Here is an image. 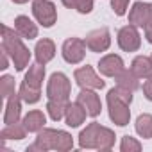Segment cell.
I'll use <instances>...</instances> for the list:
<instances>
[{
  "instance_id": "9c48e42d",
  "label": "cell",
  "mask_w": 152,
  "mask_h": 152,
  "mask_svg": "<svg viewBox=\"0 0 152 152\" xmlns=\"http://www.w3.org/2000/svg\"><path fill=\"white\" fill-rule=\"evenodd\" d=\"M84 41H86V47L91 52H106L111 45V34L106 27H100V29H95V31L88 32Z\"/></svg>"
},
{
  "instance_id": "7402d4cb",
  "label": "cell",
  "mask_w": 152,
  "mask_h": 152,
  "mask_svg": "<svg viewBox=\"0 0 152 152\" xmlns=\"http://www.w3.org/2000/svg\"><path fill=\"white\" fill-rule=\"evenodd\" d=\"M136 132L141 138H145V140L152 138V115L143 113V115L138 116V120H136Z\"/></svg>"
},
{
  "instance_id": "6da1fadb",
  "label": "cell",
  "mask_w": 152,
  "mask_h": 152,
  "mask_svg": "<svg viewBox=\"0 0 152 152\" xmlns=\"http://www.w3.org/2000/svg\"><path fill=\"white\" fill-rule=\"evenodd\" d=\"M22 39L23 38L15 29H9L7 25H2V48L9 54V57L15 63V68L18 72L25 70L29 66V61H31V52L23 45Z\"/></svg>"
},
{
  "instance_id": "ffe728a7",
  "label": "cell",
  "mask_w": 152,
  "mask_h": 152,
  "mask_svg": "<svg viewBox=\"0 0 152 152\" xmlns=\"http://www.w3.org/2000/svg\"><path fill=\"white\" fill-rule=\"evenodd\" d=\"M138 79H147L148 75L152 73V59L145 57V56H138L132 59L131 68H129Z\"/></svg>"
},
{
  "instance_id": "7c38bea8",
  "label": "cell",
  "mask_w": 152,
  "mask_h": 152,
  "mask_svg": "<svg viewBox=\"0 0 152 152\" xmlns=\"http://www.w3.org/2000/svg\"><path fill=\"white\" fill-rule=\"evenodd\" d=\"M102 132V125L97 122H91L86 129L79 134V147L81 148H99V138Z\"/></svg>"
},
{
  "instance_id": "ac0fdd59",
  "label": "cell",
  "mask_w": 152,
  "mask_h": 152,
  "mask_svg": "<svg viewBox=\"0 0 152 152\" xmlns=\"http://www.w3.org/2000/svg\"><path fill=\"white\" fill-rule=\"evenodd\" d=\"M27 129V132H39L41 129H45V124H47V118L43 115V111L39 109H32L29 111L25 116H23V122H22Z\"/></svg>"
},
{
  "instance_id": "30bf717a",
  "label": "cell",
  "mask_w": 152,
  "mask_h": 152,
  "mask_svg": "<svg viewBox=\"0 0 152 152\" xmlns=\"http://www.w3.org/2000/svg\"><path fill=\"white\" fill-rule=\"evenodd\" d=\"M77 102L86 109L88 116H91V118L99 116L102 111V102H100V97L95 93V90L81 88V93L77 95Z\"/></svg>"
},
{
  "instance_id": "d6986e66",
  "label": "cell",
  "mask_w": 152,
  "mask_h": 152,
  "mask_svg": "<svg viewBox=\"0 0 152 152\" xmlns=\"http://www.w3.org/2000/svg\"><path fill=\"white\" fill-rule=\"evenodd\" d=\"M43 79H45V64H32L29 66V72L25 73V79L23 83L34 90H41V84H43Z\"/></svg>"
},
{
  "instance_id": "4fadbf2b",
  "label": "cell",
  "mask_w": 152,
  "mask_h": 152,
  "mask_svg": "<svg viewBox=\"0 0 152 152\" xmlns=\"http://www.w3.org/2000/svg\"><path fill=\"white\" fill-rule=\"evenodd\" d=\"M150 9H152V4H145V2L132 4V9L129 11V23L145 29L150 18Z\"/></svg>"
},
{
  "instance_id": "cb8c5ba5",
  "label": "cell",
  "mask_w": 152,
  "mask_h": 152,
  "mask_svg": "<svg viewBox=\"0 0 152 152\" xmlns=\"http://www.w3.org/2000/svg\"><path fill=\"white\" fill-rule=\"evenodd\" d=\"M63 6L79 11L81 15H88L93 11V0H61Z\"/></svg>"
},
{
  "instance_id": "5b68a950",
  "label": "cell",
  "mask_w": 152,
  "mask_h": 152,
  "mask_svg": "<svg viewBox=\"0 0 152 152\" xmlns=\"http://www.w3.org/2000/svg\"><path fill=\"white\" fill-rule=\"evenodd\" d=\"M86 41L81 38H68L63 43V59L70 64H79L86 56Z\"/></svg>"
},
{
  "instance_id": "ba28073f",
  "label": "cell",
  "mask_w": 152,
  "mask_h": 152,
  "mask_svg": "<svg viewBox=\"0 0 152 152\" xmlns=\"http://www.w3.org/2000/svg\"><path fill=\"white\" fill-rule=\"evenodd\" d=\"M116 41L120 45L122 50L125 52H136L141 45V36L138 32V27L136 25H125L118 31V36H116Z\"/></svg>"
},
{
  "instance_id": "4dcf8cb0",
  "label": "cell",
  "mask_w": 152,
  "mask_h": 152,
  "mask_svg": "<svg viewBox=\"0 0 152 152\" xmlns=\"http://www.w3.org/2000/svg\"><path fill=\"white\" fill-rule=\"evenodd\" d=\"M9 64V54L2 48V52H0V70H6Z\"/></svg>"
},
{
  "instance_id": "d4e9b609",
  "label": "cell",
  "mask_w": 152,
  "mask_h": 152,
  "mask_svg": "<svg viewBox=\"0 0 152 152\" xmlns=\"http://www.w3.org/2000/svg\"><path fill=\"white\" fill-rule=\"evenodd\" d=\"M66 104L68 102H59V100H48L47 102V111L48 116L54 122H59L61 118H64V111H66Z\"/></svg>"
},
{
  "instance_id": "83f0119b",
  "label": "cell",
  "mask_w": 152,
  "mask_h": 152,
  "mask_svg": "<svg viewBox=\"0 0 152 152\" xmlns=\"http://www.w3.org/2000/svg\"><path fill=\"white\" fill-rule=\"evenodd\" d=\"M120 150L122 152H140L141 150V143L132 138V136H124L122 143H120Z\"/></svg>"
},
{
  "instance_id": "7a4b0ae2",
  "label": "cell",
  "mask_w": 152,
  "mask_h": 152,
  "mask_svg": "<svg viewBox=\"0 0 152 152\" xmlns=\"http://www.w3.org/2000/svg\"><path fill=\"white\" fill-rule=\"evenodd\" d=\"M73 147V138L72 134H68L66 131H57V129H41L38 132V138L32 145H29V152L32 150H39V152H47V150H59V152H66L72 150Z\"/></svg>"
},
{
  "instance_id": "e575fe53",
  "label": "cell",
  "mask_w": 152,
  "mask_h": 152,
  "mask_svg": "<svg viewBox=\"0 0 152 152\" xmlns=\"http://www.w3.org/2000/svg\"><path fill=\"white\" fill-rule=\"evenodd\" d=\"M150 59H152V54H150Z\"/></svg>"
},
{
  "instance_id": "d6a6232c",
  "label": "cell",
  "mask_w": 152,
  "mask_h": 152,
  "mask_svg": "<svg viewBox=\"0 0 152 152\" xmlns=\"http://www.w3.org/2000/svg\"><path fill=\"white\" fill-rule=\"evenodd\" d=\"M15 4H25V2H29V0H13Z\"/></svg>"
},
{
  "instance_id": "1f68e13d",
  "label": "cell",
  "mask_w": 152,
  "mask_h": 152,
  "mask_svg": "<svg viewBox=\"0 0 152 152\" xmlns=\"http://www.w3.org/2000/svg\"><path fill=\"white\" fill-rule=\"evenodd\" d=\"M145 38L148 43H152V25H147L145 27Z\"/></svg>"
},
{
  "instance_id": "e0dca14e",
  "label": "cell",
  "mask_w": 152,
  "mask_h": 152,
  "mask_svg": "<svg viewBox=\"0 0 152 152\" xmlns=\"http://www.w3.org/2000/svg\"><path fill=\"white\" fill-rule=\"evenodd\" d=\"M15 31L23 39H34V38H38V27H36V23L29 16H23V15H20V16L15 18Z\"/></svg>"
},
{
  "instance_id": "3957f363",
  "label": "cell",
  "mask_w": 152,
  "mask_h": 152,
  "mask_svg": "<svg viewBox=\"0 0 152 152\" xmlns=\"http://www.w3.org/2000/svg\"><path fill=\"white\" fill-rule=\"evenodd\" d=\"M72 93V84L70 79L64 73L56 72L50 75L48 84H47V97L48 100H59V102H68Z\"/></svg>"
},
{
  "instance_id": "836d02e7",
  "label": "cell",
  "mask_w": 152,
  "mask_h": 152,
  "mask_svg": "<svg viewBox=\"0 0 152 152\" xmlns=\"http://www.w3.org/2000/svg\"><path fill=\"white\" fill-rule=\"evenodd\" d=\"M147 25H152V9H150V18H148V23Z\"/></svg>"
},
{
  "instance_id": "2e32d148",
  "label": "cell",
  "mask_w": 152,
  "mask_h": 152,
  "mask_svg": "<svg viewBox=\"0 0 152 152\" xmlns=\"http://www.w3.org/2000/svg\"><path fill=\"white\" fill-rule=\"evenodd\" d=\"M20 115H22V97L13 93L9 99H7V104H6V113H4V124L6 125H11V124H16L20 120Z\"/></svg>"
},
{
  "instance_id": "603a6c76",
  "label": "cell",
  "mask_w": 152,
  "mask_h": 152,
  "mask_svg": "<svg viewBox=\"0 0 152 152\" xmlns=\"http://www.w3.org/2000/svg\"><path fill=\"white\" fill-rule=\"evenodd\" d=\"M115 79H116V84L118 86H124V88H127L131 91H134V90L140 88V79L136 77L131 70H124L120 75H116Z\"/></svg>"
},
{
  "instance_id": "4316f807",
  "label": "cell",
  "mask_w": 152,
  "mask_h": 152,
  "mask_svg": "<svg viewBox=\"0 0 152 152\" xmlns=\"http://www.w3.org/2000/svg\"><path fill=\"white\" fill-rule=\"evenodd\" d=\"M0 93H2L4 99H9L15 93V77L4 75V77L0 79Z\"/></svg>"
},
{
  "instance_id": "277c9868",
  "label": "cell",
  "mask_w": 152,
  "mask_h": 152,
  "mask_svg": "<svg viewBox=\"0 0 152 152\" xmlns=\"http://www.w3.org/2000/svg\"><path fill=\"white\" fill-rule=\"evenodd\" d=\"M129 102H125L124 99H120L113 90H109L107 93V107H109V118L118 125V127H125L131 120V109H129Z\"/></svg>"
},
{
  "instance_id": "f1b7e54d",
  "label": "cell",
  "mask_w": 152,
  "mask_h": 152,
  "mask_svg": "<svg viewBox=\"0 0 152 152\" xmlns=\"http://www.w3.org/2000/svg\"><path fill=\"white\" fill-rule=\"evenodd\" d=\"M129 2H131V0H111V7H113L115 15L116 16H124L127 13Z\"/></svg>"
},
{
  "instance_id": "8992f818",
  "label": "cell",
  "mask_w": 152,
  "mask_h": 152,
  "mask_svg": "<svg viewBox=\"0 0 152 152\" xmlns=\"http://www.w3.org/2000/svg\"><path fill=\"white\" fill-rule=\"evenodd\" d=\"M32 15L36 16L38 23H41L43 27H52L57 20V11L56 6L50 0H34L32 2Z\"/></svg>"
},
{
  "instance_id": "8fae6325",
  "label": "cell",
  "mask_w": 152,
  "mask_h": 152,
  "mask_svg": "<svg viewBox=\"0 0 152 152\" xmlns=\"http://www.w3.org/2000/svg\"><path fill=\"white\" fill-rule=\"evenodd\" d=\"M125 70V64L120 56L116 54H107L99 61V72L106 77H116Z\"/></svg>"
},
{
  "instance_id": "f546056e",
  "label": "cell",
  "mask_w": 152,
  "mask_h": 152,
  "mask_svg": "<svg viewBox=\"0 0 152 152\" xmlns=\"http://www.w3.org/2000/svg\"><path fill=\"white\" fill-rule=\"evenodd\" d=\"M143 95L148 100H152V73L148 75V77L145 79V83H143Z\"/></svg>"
},
{
  "instance_id": "484cf974",
  "label": "cell",
  "mask_w": 152,
  "mask_h": 152,
  "mask_svg": "<svg viewBox=\"0 0 152 152\" xmlns=\"http://www.w3.org/2000/svg\"><path fill=\"white\" fill-rule=\"evenodd\" d=\"M18 95L22 97L23 102H27V104H36V102L41 99V90H34V88L27 86L25 83H22V86H20V90H18Z\"/></svg>"
},
{
  "instance_id": "52a82bcc",
  "label": "cell",
  "mask_w": 152,
  "mask_h": 152,
  "mask_svg": "<svg viewBox=\"0 0 152 152\" xmlns=\"http://www.w3.org/2000/svg\"><path fill=\"white\" fill-rule=\"evenodd\" d=\"M73 77H75V83H77L81 88H86V90H102L106 86V83L99 77V75L95 73V70L91 66H88V64L75 70Z\"/></svg>"
},
{
  "instance_id": "44dd1931",
  "label": "cell",
  "mask_w": 152,
  "mask_h": 152,
  "mask_svg": "<svg viewBox=\"0 0 152 152\" xmlns=\"http://www.w3.org/2000/svg\"><path fill=\"white\" fill-rule=\"evenodd\" d=\"M27 134V129L23 124H11V125H6L2 129V132H0V136H2V140H23Z\"/></svg>"
},
{
  "instance_id": "9a60e30c",
  "label": "cell",
  "mask_w": 152,
  "mask_h": 152,
  "mask_svg": "<svg viewBox=\"0 0 152 152\" xmlns=\"http://www.w3.org/2000/svg\"><path fill=\"white\" fill-rule=\"evenodd\" d=\"M34 56H36V61L39 64H47L48 61L54 59L56 56V45L52 39L48 38H43L36 43V48H34Z\"/></svg>"
},
{
  "instance_id": "5bb4252c",
  "label": "cell",
  "mask_w": 152,
  "mask_h": 152,
  "mask_svg": "<svg viewBox=\"0 0 152 152\" xmlns=\"http://www.w3.org/2000/svg\"><path fill=\"white\" fill-rule=\"evenodd\" d=\"M88 113L86 109L75 100V102H68L66 104V111H64V120L68 127H79L81 124H84Z\"/></svg>"
}]
</instances>
